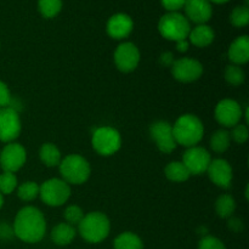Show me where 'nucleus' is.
Listing matches in <instances>:
<instances>
[{
	"mask_svg": "<svg viewBox=\"0 0 249 249\" xmlns=\"http://www.w3.org/2000/svg\"><path fill=\"white\" fill-rule=\"evenodd\" d=\"M177 49L178 51H180V53H185V51H187V49H189V41H187V39L177 41Z\"/></svg>",
	"mask_w": 249,
	"mask_h": 249,
	"instance_id": "obj_36",
	"label": "nucleus"
},
{
	"mask_svg": "<svg viewBox=\"0 0 249 249\" xmlns=\"http://www.w3.org/2000/svg\"><path fill=\"white\" fill-rule=\"evenodd\" d=\"M207 173L213 184H215L216 186L221 187V189H229L231 186L233 173L228 160H221V158L212 160Z\"/></svg>",
	"mask_w": 249,
	"mask_h": 249,
	"instance_id": "obj_15",
	"label": "nucleus"
},
{
	"mask_svg": "<svg viewBox=\"0 0 249 249\" xmlns=\"http://www.w3.org/2000/svg\"><path fill=\"white\" fill-rule=\"evenodd\" d=\"M114 63L124 73L133 72L140 63V51L133 43H122L114 51Z\"/></svg>",
	"mask_w": 249,
	"mask_h": 249,
	"instance_id": "obj_12",
	"label": "nucleus"
},
{
	"mask_svg": "<svg viewBox=\"0 0 249 249\" xmlns=\"http://www.w3.org/2000/svg\"><path fill=\"white\" fill-rule=\"evenodd\" d=\"M58 165L62 180L67 184L82 185L88 181L91 174L89 162L80 155H68Z\"/></svg>",
	"mask_w": 249,
	"mask_h": 249,
	"instance_id": "obj_4",
	"label": "nucleus"
},
{
	"mask_svg": "<svg viewBox=\"0 0 249 249\" xmlns=\"http://www.w3.org/2000/svg\"><path fill=\"white\" fill-rule=\"evenodd\" d=\"M39 196L48 206L60 207L70 198L71 186L62 179H49L39 186Z\"/></svg>",
	"mask_w": 249,
	"mask_h": 249,
	"instance_id": "obj_6",
	"label": "nucleus"
},
{
	"mask_svg": "<svg viewBox=\"0 0 249 249\" xmlns=\"http://www.w3.org/2000/svg\"><path fill=\"white\" fill-rule=\"evenodd\" d=\"M173 77L181 83H191L199 79L203 74V65L196 58L182 57L172 65Z\"/></svg>",
	"mask_w": 249,
	"mask_h": 249,
	"instance_id": "obj_9",
	"label": "nucleus"
},
{
	"mask_svg": "<svg viewBox=\"0 0 249 249\" xmlns=\"http://www.w3.org/2000/svg\"><path fill=\"white\" fill-rule=\"evenodd\" d=\"M21 133V119L18 112L11 106L0 108V141L12 142Z\"/></svg>",
	"mask_w": 249,
	"mask_h": 249,
	"instance_id": "obj_8",
	"label": "nucleus"
},
{
	"mask_svg": "<svg viewBox=\"0 0 249 249\" xmlns=\"http://www.w3.org/2000/svg\"><path fill=\"white\" fill-rule=\"evenodd\" d=\"M231 138L237 143H245L248 140V128L245 124H237L232 128V133L230 134Z\"/></svg>",
	"mask_w": 249,
	"mask_h": 249,
	"instance_id": "obj_33",
	"label": "nucleus"
},
{
	"mask_svg": "<svg viewBox=\"0 0 249 249\" xmlns=\"http://www.w3.org/2000/svg\"><path fill=\"white\" fill-rule=\"evenodd\" d=\"M186 18L197 24H204L213 15L212 4L208 0H186L185 1Z\"/></svg>",
	"mask_w": 249,
	"mask_h": 249,
	"instance_id": "obj_16",
	"label": "nucleus"
},
{
	"mask_svg": "<svg viewBox=\"0 0 249 249\" xmlns=\"http://www.w3.org/2000/svg\"><path fill=\"white\" fill-rule=\"evenodd\" d=\"M215 211L220 218H230L236 211V202L230 195H221L215 202Z\"/></svg>",
	"mask_w": 249,
	"mask_h": 249,
	"instance_id": "obj_24",
	"label": "nucleus"
},
{
	"mask_svg": "<svg viewBox=\"0 0 249 249\" xmlns=\"http://www.w3.org/2000/svg\"><path fill=\"white\" fill-rule=\"evenodd\" d=\"M27 160V152L22 145L17 142H10L0 152V167L4 172L16 173L24 165Z\"/></svg>",
	"mask_w": 249,
	"mask_h": 249,
	"instance_id": "obj_11",
	"label": "nucleus"
},
{
	"mask_svg": "<svg viewBox=\"0 0 249 249\" xmlns=\"http://www.w3.org/2000/svg\"><path fill=\"white\" fill-rule=\"evenodd\" d=\"M209 2H215V4H224V2H228L229 0H208Z\"/></svg>",
	"mask_w": 249,
	"mask_h": 249,
	"instance_id": "obj_38",
	"label": "nucleus"
},
{
	"mask_svg": "<svg viewBox=\"0 0 249 249\" xmlns=\"http://www.w3.org/2000/svg\"><path fill=\"white\" fill-rule=\"evenodd\" d=\"M230 140L231 136L230 133L224 129H220V130H216L215 133L212 135L211 139V147L214 152L223 153L230 147Z\"/></svg>",
	"mask_w": 249,
	"mask_h": 249,
	"instance_id": "obj_25",
	"label": "nucleus"
},
{
	"mask_svg": "<svg viewBox=\"0 0 249 249\" xmlns=\"http://www.w3.org/2000/svg\"><path fill=\"white\" fill-rule=\"evenodd\" d=\"M163 7L169 12H177L181 7H184L186 0H160Z\"/></svg>",
	"mask_w": 249,
	"mask_h": 249,
	"instance_id": "obj_35",
	"label": "nucleus"
},
{
	"mask_svg": "<svg viewBox=\"0 0 249 249\" xmlns=\"http://www.w3.org/2000/svg\"><path fill=\"white\" fill-rule=\"evenodd\" d=\"M39 157H40L41 162L46 165V167H56L61 163L62 158H61V152L56 145L50 142L44 143L39 151Z\"/></svg>",
	"mask_w": 249,
	"mask_h": 249,
	"instance_id": "obj_22",
	"label": "nucleus"
},
{
	"mask_svg": "<svg viewBox=\"0 0 249 249\" xmlns=\"http://www.w3.org/2000/svg\"><path fill=\"white\" fill-rule=\"evenodd\" d=\"M38 7L44 17L53 18L60 14L62 9V0H39Z\"/></svg>",
	"mask_w": 249,
	"mask_h": 249,
	"instance_id": "obj_26",
	"label": "nucleus"
},
{
	"mask_svg": "<svg viewBox=\"0 0 249 249\" xmlns=\"http://www.w3.org/2000/svg\"><path fill=\"white\" fill-rule=\"evenodd\" d=\"M164 174L170 181L174 182H184L189 180V178L191 177V174L187 170V168L185 167L184 163L178 162V160L168 163L164 169Z\"/></svg>",
	"mask_w": 249,
	"mask_h": 249,
	"instance_id": "obj_21",
	"label": "nucleus"
},
{
	"mask_svg": "<svg viewBox=\"0 0 249 249\" xmlns=\"http://www.w3.org/2000/svg\"><path fill=\"white\" fill-rule=\"evenodd\" d=\"M229 58L235 65H245L249 61V38L248 36H241L231 43L229 48Z\"/></svg>",
	"mask_w": 249,
	"mask_h": 249,
	"instance_id": "obj_18",
	"label": "nucleus"
},
{
	"mask_svg": "<svg viewBox=\"0 0 249 249\" xmlns=\"http://www.w3.org/2000/svg\"><path fill=\"white\" fill-rule=\"evenodd\" d=\"M75 229L74 226L67 223H60L51 231V240L57 246H67L74 240Z\"/></svg>",
	"mask_w": 249,
	"mask_h": 249,
	"instance_id": "obj_20",
	"label": "nucleus"
},
{
	"mask_svg": "<svg viewBox=\"0 0 249 249\" xmlns=\"http://www.w3.org/2000/svg\"><path fill=\"white\" fill-rule=\"evenodd\" d=\"M17 178L15 173L4 172L0 175V194L10 195L16 190Z\"/></svg>",
	"mask_w": 249,
	"mask_h": 249,
	"instance_id": "obj_29",
	"label": "nucleus"
},
{
	"mask_svg": "<svg viewBox=\"0 0 249 249\" xmlns=\"http://www.w3.org/2000/svg\"><path fill=\"white\" fill-rule=\"evenodd\" d=\"M225 79L229 84L233 85V87H238V85L243 84L246 79V74L243 72L242 68L237 65H230L225 68Z\"/></svg>",
	"mask_w": 249,
	"mask_h": 249,
	"instance_id": "obj_28",
	"label": "nucleus"
},
{
	"mask_svg": "<svg viewBox=\"0 0 249 249\" xmlns=\"http://www.w3.org/2000/svg\"><path fill=\"white\" fill-rule=\"evenodd\" d=\"M231 23L235 27H246L249 22V10L247 5L237 6L231 12Z\"/></svg>",
	"mask_w": 249,
	"mask_h": 249,
	"instance_id": "obj_30",
	"label": "nucleus"
},
{
	"mask_svg": "<svg viewBox=\"0 0 249 249\" xmlns=\"http://www.w3.org/2000/svg\"><path fill=\"white\" fill-rule=\"evenodd\" d=\"M91 143L94 150L99 155L112 156L118 152L121 148V134L112 126H101V128H97L92 134Z\"/></svg>",
	"mask_w": 249,
	"mask_h": 249,
	"instance_id": "obj_7",
	"label": "nucleus"
},
{
	"mask_svg": "<svg viewBox=\"0 0 249 249\" xmlns=\"http://www.w3.org/2000/svg\"><path fill=\"white\" fill-rule=\"evenodd\" d=\"M134 28V22L131 17L126 14H116L109 17L107 22V34L113 39H124L131 33Z\"/></svg>",
	"mask_w": 249,
	"mask_h": 249,
	"instance_id": "obj_17",
	"label": "nucleus"
},
{
	"mask_svg": "<svg viewBox=\"0 0 249 249\" xmlns=\"http://www.w3.org/2000/svg\"><path fill=\"white\" fill-rule=\"evenodd\" d=\"M211 162V153L204 147H199V146L189 147L182 157V163L191 175L204 174L208 170Z\"/></svg>",
	"mask_w": 249,
	"mask_h": 249,
	"instance_id": "obj_10",
	"label": "nucleus"
},
{
	"mask_svg": "<svg viewBox=\"0 0 249 249\" xmlns=\"http://www.w3.org/2000/svg\"><path fill=\"white\" fill-rule=\"evenodd\" d=\"M63 216H65L67 224L74 226L78 225V224L82 221V219L84 218V212H83V209L80 208V207L72 204V206H68L67 208H66Z\"/></svg>",
	"mask_w": 249,
	"mask_h": 249,
	"instance_id": "obj_31",
	"label": "nucleus"
},
{
	"mask_svg": "<svg viewBox=\"0 0 249 249\" xmlns=\"http://www.w3.org/2000/svg\"><path fill=\"white\" fill-rule=\"evenodd\" d=\"M79 233L87 242L100 243L106 240L111 230L108 218L101 212H91L85 214L79 224Z\"/></svg>",
	"mask_w": 249,
	"mask_h": 249,
	"instance_id": "obj_3",
	"label": "nucleus"
},
{
	"mask_svg": "<svg viewBox=\"0 0 249 249\" xmlns=\"http://www.w3.org/2000/svg\"><path fill=\"white\" fill-rule=\"evenodd\" d=\"M113 247L114 249H143V243L136 233L123 232L117 236Z\"/></svg>",
	"mask_w": 249,
	"mask_h": 249,
	"instance_id": "obj_23",
	"label": "nucleus"
},
{
	"mask_svg": "<svg viewBox=\"0 0 249 249\" xmlns=\"http://www.w3.org/2000/svg\"><path fill=\"white\" fill-rule=\"evenodd\" d=\"M162 62L164 63V65L169 66V65H173V55L170 53H165L164 55L162 56Z\"/></svg>",
	"mask_w": 249,
	"mask_h": 249,
	"instance_id": "obj_37",
	"label": "nucleus"
},
{
	"mask_svg": "<svg viewBox=\"0 0 249 249\" xmlns=\"http://www.w3.org/2000/svg\"><path fill=\"white\" fill-rule=\"evenodd\" d=\"M158 31L163 38L168 40L179 41L187 39L191 27L190 21L179 12H168L160 17L158 22Z\"/></svg>",
	"mask_w": 249,
	"mask_h": 249,
	"instance_id": "obj_5",
	"label": "nucleus"
},
{
	"mask_svg": "<svg viewBox=\"0 0 249 249\" xmlns=\"http://www.w3.org/2000/svg\"><path fill=\"white\" fill-rule=\"evenodd\" d=\"M11 104V94L7 88V85L4 82L0 80V108L10 106Z\"/></svg>",
	"mask_w": 249,
	"mask_h": 249,
	"instance_id": "obj_34",
	"label": "nucleus"
},
{
	"mask_svg": "<svg viewBox=\"0 0 249 249\" xmlns=\"http://www.w3.org/2000/svg\"><path fill=\"white\" fill-rule=\"evenodd\" d=\"M187 38L190 39L191 44H194L197 48H206V46L211 45L213 43L214 38H215V33H214L212 27L207 26V24H198V26L190 31Z\"/></svg>",
	"mask_w": 249,
	"mask_h": 249,
	"instance_id": "obj_19",
	"label": "nucleus"
},
{
	"mask_svg": "<svg viewBox=\"0 0 249 249\" xmlns=\"http://www.w3.org/2000/svg\"><path fill=\"white\" fill-rule=\"evenodd\" d=\"M172 128L178 145L185 146L187 148L196 146L204 135L203 123L195 114H184L179 117Z\"/></svg>",
	"mask_w": 249,
	"mask_h": 249,
	"instance_id": "obj_2",
	"label": "nucleus"
},
{
	"mask_svg": "<svg viewBox=\"0 0 249 249\" xmlns=\"http://www.w3.org/2000/svg\"><path fill=\"white\" fill-rule=\"evenodd\" d=\"M198 249H226L225 245L214 236H206L199 241Z\"/></svg>",
	"mask_w": 249,
	"mask_h": 249,
	"instance_id": "obj_32",
	"label": "nucleus"
},
{
	"mask_svg": "<svg viewBox=\"0 0 249 249\" xmlns=\"http://www.w3.org/2000/svg\"><path fill=\"white\" fill-rule=\"evenodd\" d=\"M151 136L155 140L158 150L163 153H170L177 148L178 143L173 135V128L168 122L158 121L150 129Z\"/></svg>",
	"mask_w": 249,
	"mask_h": 249,
	"instance_id": "obj_14",
	"label": "nucleus"
},
{
	"mask_svg": "<svg viewBox=\"0 0 249 249\" xmlns=\"http://www.w3.org/2000/svg\"><path fill=\"white\" fill-rule=\"evenodd\" d=\"M2 204H4V195L0 194V209H1Z\"/></svg>",
	"mask_w": 249,
	"mask_h": 249,
	"instance_id": "obj_39",
	"label": "nucleus"
},
{
	"mask_svg": "<svg viewBox=\"0 0 249 249\" xmlns=\"http://www.w3.org/2000/svg\"><path fill=\"white\" fill-rule=\"evenodd\" d=\"M12 230L15 235L23 242H40L45 236V218L43 213L36 207H24L16 214Z\"/></svg>",
	"mask_w": 249,
	"mask_h": 249,
	"instance_id": "obj_1",
	"label": "nucleus"
},
{
	"mask_svg": "<svg viewBox=\"0 0 249 249\" xmlns=\"http://www.w3.org/2000/svg\"><path fill=\"white\" fill-rule=\"evenodd\" d=\"M242 116V108L235 100H221L215 107L216 122L225 128H233L235 125L240 124Z\"/></svg>",
	"mask_w": 249,
	"mask_h": 249,
	"instance_id": "obj_13",
	"label": "nucleus"
},
{
	"mask_svg": "<svg viewBox=\"0 0 249 249\" xmlns=\"http://www.w3.org/2000/svg\"><path fill=\"white\" fill-rule=\"evenodd\" d=\"M17 195L22 201H33L39 196V185L34 181L23 182L17 189Z\"/></svg>",
	"mask_w": 249,
	"mask_h": 249,
	"instance_id": "obj_27",
	"label": "nucleus"
}]
</instances>
